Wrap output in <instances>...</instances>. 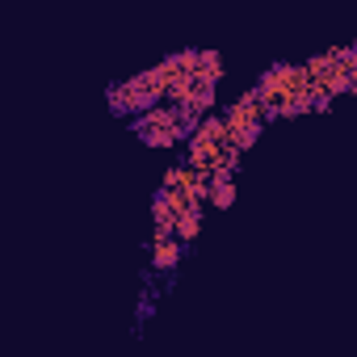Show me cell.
Segmentation results:
<instances>
[{
  "mask_svg": "<svg viewBox=\"0 0 357 357\" xmlns=\"http://www.w3.org/2000/svg\"><path fill=\"white\" fill-rule=\"evenodd\" d=\"M257 93L265 97L269 114H298V109H315V93L307 80V68H273L261 76Z\"/></svg>",
  "mask_w": 357,
  "mask_h": 357,
  "instance_id": "obj_1",
  "label": "cell"
},
{
  "mask_svg": "<svg viewBox=\"0 0 357 357\" xmlns=\"http://www.w3.org/2000/svg\"><path fill=\"white\" fill-rule=\"evenodd\" d=\"M181 236L176 231H155V244H151V265L155 269H172L176 261H181Z\"/></svg>",
  "mask_w": 357,
  "mask_h": 357,
  "instance_id": "obj_2",
  "label": "cell"
},
{
  "mask_svg": "<svg viewBox=\"0 0 357 357\" xmlns=\"http://www.w3.org/2000/svg\"><path fill=\"white\" fill-rule=\"evenodd\" d=\"M198 223H202L198 211H185L181 219H176V236H181V240H194V236H198Z\"/></svg>",
  "mask_w": 357,
  "mask_h": 357,
  "instance_id": "obj_3",
  "label": "cell"
}]
</instances>
